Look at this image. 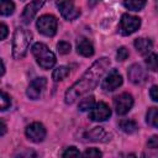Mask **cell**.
<instances>
[{
	"label": "cell",
	"instance_id": "cell-1",
	"mask_svg": "<svg viewBox=\"0 0 158 158\" xmlns=\"http://www.w3.org/2000/svg\"><path fill=\"white\" fill-rule=\"evenodd\" d=\"M110 67V58L107 57H101L98 60H95L89 69L78 79L67 91L64 95V101L65 104L70 105L73 104L77 99L83 96L84 94L91 91L101 80L102 75Z\"/></svg>",
	"mask_w": 158,
	"mask_h": 158
},
{
	"label": "cell",
	"instance_id": "cell-2",
	"mask_svg": "<svg viewBox=\"0 0 158 158\" xmlns=\"http://www.w3.org/2000/svg\"><path fill=\"white\" fill-rule=\"evenodd\" d=\"M32 33L23 28L17 27L12 36V57L15 59H22L28 49V46L31 43Z\"/></svg>",
	"mask_w": 158,
	"mask_h": 158
},
{
	"label": "cell",
	"instance_id": "cell-3",
	"mask_svg": "<svg viewBox=\"0 0 158 158\" xmlns=\"http://www.w3.org/2000/svg\"><path fill=\"white\" fill-rule=\"evenodd\" d=\"M31 52L37 62V64L42 69H51L56 64V56L54 53L42 42H37L32 46Z\"/></svg>",
	"mask_w": 158,
	"mask_h": 158
},
{
	"label": "cell",
	"instance_id": "cell-4",
	"mask_svg": "<svg viewBox=\"0 0 158 158\" xmlns=\"http://www.w3.org/2000/svg\"><path fill=\"white\" fill-rule=\"evenodd\" d=\"M36 27H37L38 32L42 33L43 36L53 37L56 35V32H57L58 21L56 19V16H53V15H42L37 20Z\"/></svg>",
	"mask_w": 158,
	"mask_h": 158
},
{
	"label": "cell",
	"instance_id": "cell-5",
	"mask_svg": "<svg viewBox=\"0 0 158 158\" xmlns=\"http://www.w3.org/2000/svg\"><path fill=\"white\" fill-rule=\"evenodd\" d=\"M141 26V19L130 14H123L120 20L118 25V32L122 36H130L135 33Z\"/></svg>",
	"mask_w": 158,
	"mask_h": 158
},
{
	"label": "cell",
	"instance_id": "cell-6",
	"mask_svg": "<svg viewBox=\"0 0 158 158\" xmlns=\"http://www.w3.org/2000/svg\"><path fill=\"white\" fill-rule=\"evenodd\" d=\"M56 4L62 17L67 21H73L80 16V10L75 6L73 0H57Z\"/></svg>",
	"mask_w": 158,
	"mask_h": 158
},
{
	"label": "cell",
	"instance_id": "cell-7",
	"mask_svg": "<svg viewBox=\"0 0 158 158\" xmlns=\"http://www.w3.org/2000/svg\"><path fill=\"white\" fill-rule=\"evenodd\" d=\"M114 106L117 115H126L133 106V98L128 93H122L114 98Z\"/></svg>",
	"mask_w": 158,
	"mask_h": 158
},
{
	"label": "cell",
	"instance_id": "cell-8",
	"mask_svg": "<svg viewBox=\"0 0 158 158\" xmlns=\"http://www.w3.org/2000/svg\"><path fill=\"white\" fill-rule=\"evenodd\" d=\"M25 135L31 142L40 143L46 138L47 131H46V127L41 122H32L31 125H28L26 127Z\"/></svg>",
	"mask_w": 158,
	"mask_h": 158
},
{
	"label": "cell",
	"instance_id": "cell-9",
	"mask_svg": "<svg viewBox=\"0 0 158 158\" xmlns=\"http://www.w3.org/2000/svg\"><path fill=\"white\" fill-rule=\"evenodd\" d=\"M111 116V109L109 107V105L106 102H98L95 104L89 112V118L91 121H105Z\"/></svg>",
	"mask_w": 158,
	"mask_h": 158
},
{
	"label": "cell",
	"instance_id": "cell-10",
	"mask_svg": "<svg viewBox=\"0 0 158 158\" xmlns=\"http://www.w3.org/2000/svg\"><path fill=\"white\" fill-rule=\"evenodd\" d=\"M122 75L118 73V70L116 69H112L104 79H102V83H101V88L105 90V91H114L116 90L118 86L122 85Z\"/></svg>",
	"mask_w": 158,
	"mask_h": 158
},
{
	"label": "cell",
	"instance_id": "cell-11",
	"mask_svg": "<svg viewBox=\"0 0 158 158\" xmlns=\"http://www.w3.org/2000/svg\"><path fill=\"white\" fill-rule=\"evenodd\" d=\"M43 4H44V0H32L30 4H27L21 14V21L25 25H28L35 19L40 9L43 6Z\"/></svg>",
	"mask_w": 158,
	"mask_h": 158
},
{
	"label": "cell",
	"instance_id": "cell-12",
	"mask_svg": "<svg viewBox=\"0 0 158 158\" xmlns=\"http://www.w3.org/2000/svg\"><path fill=\"white\" fill-rule=\"evenodd\" d=\"M46 85H47V79H46V78H43V77L36 78V79H33V80L28 84L27 90H26V95H27L31 100H37V99L41 96L42 91L44 90Z\"/></svg>",
	"mask_w": 158,
	"mask_h": 158
},
{
	"label": "cell",
	"instance_id": "cell-13",
	"mask_svg": "<svg viewBox=\"0 0 158 158\" xmlns=\"http://www.w3.org/2000/svg\"><path fill=\"white\" fill-rule=\"evenodd\" d=\"M84 138L91 142H109L111 139V133H109L104 127L98 126L84 133Z\"/></svg>",
	"mask_w": 158,
	"mask_h": 158
},
{
	"label": "cell",
	"instance_id": "cell-14",
	"mask_svg": "<svg viewBox=\"0 0 158 158\" xmlns=\"http://www.w3.org/2000/svg\"><path fill=\"white\" fill-rule=\"evenodd\" d=\"M127 77L132 84H142L147 79V73L142 68V65H139L138 63H133L127 70Z\"/></svg>",
	"mask_w": 158,
	"mask_h": 158
},
{
	"label": "cell",
	"instance_id": "cell-15",
	"mask_svg": "<svg viewBox=\"0 0 158 158\" xmlns=\"http://www.w3.org/2000/svg\"><path fill=\"white\" fill-rule=\"evenodd\" d=\"M133 46L136 48V51L141 54V56H147L152 52L153 49V42L149 38H144V37H138L135 40Z\"/></svg>",
	"mask_w": 158,
	"mask_h": 158
},
{
	"label": "cell",
	"instance_id": "cell-16",
	"mask_svg": "<svg viewBox=\"0 0 158 158\" xmlns=\"http://www.w3.org/2000/svg\"><path fill=\"white\" fill-rule=\"evenodd\" d=\"M77 52L83 57H91L94 54V46L88 38H79L77 42Z\"/></svg>",
	"mask_w": 158,
	"mask_h": 158
},
{
	"label": "cell",
	"instance_id": "cell-17",
	"mask_svg": "<svg viewBox=\"0 0 158 158\" xmlns=\"http://www.w3.org/2000/svg\"><path fill=\"white\" fill-rule=\"evenodd\" d=\"M118 125H120V128L127 135H132L138 130V126L133 120H121Z\"/></svg>",
	"mask_w": 158,
	"mask_h": 158
},
{
	"label": "cell",
	"instance_id": "cell-18",
	"mask_svg": "<svg viewBox=\"0 0 158 158\" xmlns=\"http://www.w3.org/2000/svg\"><path fill=\"white\" fill-rule=\"evenodd\" d=\"M15 11V4L11 0H0V16H10Z\"/></svg>",
	"mask_w": 158,
	"mask_h": 158
},
{
	"label": "cell",
	"instance_id": "cell-19",
	"mask_svg": "<svg viewBox=\"0 0 158 158\" xmlns=\"http://www.w3.org/2000/svg\"><path fill=\"white\" fill-rule=\"evenodd\" d=\"M146 2L147 0H123V6L131 11H141Z\"/></svg>",
	"mask_w": 158,
	"mask_h": 158
},
{
	"label": "cell",
	"instance_id": "cell-20",
	"mask_svg": "<svg viewBox=\"0 0 158 158\" xmlns=\"http://www.w3.org/2000/svg\"><path fill=\"white\" fill-rule=\"evenodd\" d=\"M68 75H69V68L65 67V65H59V67H57V68L53 70V73H52V79H53L54 81H60V80L65 79Z\"/></svg>",
	"mask_w": 158,
	"mask_h": 158
},
{
	"label": "cell",
	"instance_id": "cell-21",
	"mask_svg": "<svg viewBox=\"0 0 158 158\" xmlns=\"http://www.w3.org/2000/svg\"><path fill=\"white\" fill-rule=\"evenodd\" d=\"M146 121L149 126L157 128L158 127V109L157 107H151L147 111L146 115Z\"/></svg>",
	"mask_w": 158,
	"mask_h": 158
},
{
	"label": "cell",
	"instance_id": "cell-22",
	"mask_svg": "<svg viewBox=\"0 0 158 158\" xmlns=\"http://www.w3.org/2000/svg\"><path fill=\"white\" fill-rule=\"evenodd\" d=\"M94 105H95V99H94L93 95H90V96H85L84 99H81V100L79 101L78 109H79L80 111H88V110H90Z\"/></svg>",
	"mask_w": 158,
	"mask_h": 158
},
{
	"label": "cell",
	"instance_id": "cell-23",
	"mask_svg": "<svg viewBox=\"0 0 158 158\" xmlns=\"http://www.w3.org/2000/svg\"><path fill=\"white\" fill-rule=\"evenodd\" d=\"M11 105V100H10V96L4 93V91H0V111H4L6 109H9Z\"/></svg>",
	"mask_w": 158,
	"mask_h": 158
},
{
	"label": "cell",
	"instance_id": "cell-24",
	"mask_svg": "<svg viewBox=\"0 0 158 158\" xmlns=\"http://www.w3.org/2000/svg\"><path fill=\"white\" fill-rule=\"evenodd\" d=\"M146 64L148 67L149 70L156 72L157 70V56L154 53H151L147 58H146Z\"/></svg>",
	"mask_w": 158,
	"mask_h": 158
},
{
	"label": "cell",
	"instance_id": "cell-25",
	"mask_svg": "<svg viewBox=\"0 0 158 158\" xmlns=\"http://www.w3.org/2000/svg\"><path fill=\"white\" fill-rule=\"evenodd\" d=\"M70 43L65 41H60L57 43V51L59 54H68L70 52Z\"/></svg>",
	"mask_w": 158,
	"mask_h": 158
},
{
	"label": "cell",
	"instance_id": "cell-26",
	"mask_svg": "<svg viewBox=\"0 0 158 158\" xmlns=\"http://www.w3.org/2000/svg\"><path fill=\"white\" fill-rule=\"evenodd\" d=\"M128 56H130V53H128V49L126 48V47H120L118 49H117V52H116V59L117 60H120V62H123V60H126L127 58H128Z\"/></svg>",
	"mask_w": 158,
	"mask_h": 158
},
{
	"label": "cell",
	"instance_id": "cell-27",
	"mask_svg": "<svg viewBox=\"0 0 158 158\" xmlns=\"http://www.w3.org/2000/svg\"><path fill=\"white\" fill-rule=\"evenodd\" d=\"M81 153L74 147V146H72V147H68L63 153H62V157H79Z\"/></svg>",
	"mask_w": 158,
	"mask_h": 158
},
{
	"label": "cell",
	"instance_id": "cell-28",
	"mask_svg": "<svg viewBox=\"0 0 158 158\" xmlns=\"http://www.w3.org/2000/svg\"><path fill=\"white\" fill-rule=\"evenodd\" d=\"M83 156H85V157H101V152L98 148H88L83 153Z\"/></svg>",
	"mask_w": 158,
	"mask_h": 158
},
{
	"label": "cell",
	"instance_id": "cell-29",
	"mask_svg": "<svg viewBox=\"0 0 158 158\" xmlns=\"http://www.w3.org/2000/svg\"><path fill=\"white\" fill-rule=\"evenodd\" d=\"M9 35V28L4 22H0V41L5 40Z\"/></svg>",
	"mask_w": 158,
	"mask_h": 158
},
{
	"label": "cell",
	"instance_id": "cell-30",
	"mask_svg": "<svg viewBox=\"0 0 158 158\" xmlns=\"http://www.w3.org/2000/svg\"><path fill=\"white\" fill-rule=\"evenodd\" d=\"M148 148H152V149H156L158 148V137L157 136H152L149 139H148Z\"/></svg>",
	"mask_w": 158,
	"mask_h": 158
},
{
	"label": "cell",
	"instance_id": "cell-31",
	"mask_svg": "<svg viewBox=\"0 0 158 158\" xmlns=\"http://www.w3.org/2000/svg\"><path fill=\"white\" fill-rule=\"evenodd\" d=\"M157 90H158V86L157 85H153L151 89H149V96L153 101H158V95H157Z\"/></svg>",
	"mask_w": 158,
	"mask_h": 158
},
{
	"label": "cell",
	"instance_id": "cell-32",
	"mask_svg": "<svg viewBox=\"0 0 158 158\" xmlns=\"http://www.w3.org/2000/svg\"><path fill=\"white\" fill-rule=\"evenodd\" d=\"M6 133V123L0 118V136H4Z\"/></svg>",
	"mask_w": 158,
	"mask_h": 158
},
{
	"label": "cell",
	"instance_id": "cell-33",
	"mask_svg": "<svg viewBox=\"0 0 158 158\" xmlns=\"http://www.w3.org/2000/svg\"><path fill=\"white\" fill-rule=\"evenodd\" d=\"M4 73H5V65H4V62L0 59V77L4 75Z\"/></svg>",
	"mask_w": 158,
	"mask_h": 158
},
{
	"label": "cell",
	"instance_id": "cell-34",
	"mask_svg": "<svg viewBox=\"0 0 158 158\" xmlns=\"http://www.w3.org/2000/svg\"><path fill=\"white\" fill-rule=\"evenodd\" d=\"M100 0H88V4L90 5V6H94L95 4H98Z\"/></svg>",
	"mask_w": 158,
	"mask_h": 158
}]
</instances>
